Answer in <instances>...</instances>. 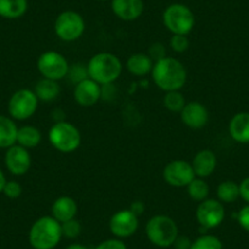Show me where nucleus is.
I'll return each mask as SVG.
<instances>
[{"instance_id":"c85d7f7f","label":"nucleus","mask_w":249,"mask_h":249,"mask_svg":"<svg viewBox=\"0 0 249 249\" xmlns=\"http://www.w3.org/2000/svg\"><path fill=\"white\" fill-rule=\"evenodd\" d=\"M69 80L71 81L72 83H75V86L77 83L82 82L85 81L86 78H88V70H87V65H83V64H73V65L70 66L69 69L68 76Z\"/></svg>"},{"instance_id":"7c9ffc66","label":"nucleus","mask_w":249,"mask_h":249,"mask_svg":"<svg viewBox=\"0 0 249 249\" xmlns=\"http://www.w3.org/2000/svg\"><path fill=\"white\" fill-rule=\"evenodd\" d=\"M170 47L176 53H184L190 48V39L183 35H172L170 38Z\"/></svg>"},{"instance_id":"a19ab883","label":"nucleus","mask_w":249,"mask_h":249,"mask_svg":"<svg viewBox=\"0 0 249 249\" xmlns=\"http://www.w3.org/2000/svg\"><path fill=\"white\" fill-rule=\"evenodd\" d=\"M99 1H105V0H99Z\"/></svg>"},{"instance_id":"5701e85b","label":"nucleus","mask_w":249,"mask_h":249,"mask_svg":"<svg viewBox=\"0 0 249 249\" xmlns=\"http://www.w3.org/2000/svg\"><path fill=\"white\" fill-rule=\"evenodd\" d=\"M60 86L57 83V81L48 80V78H43L39 80L36 85L35 94L37 95L38 100H42V102H53V100L56 99L60 94Z\"/></svg>"},{"instance_id":"dca6fc26","label":"nucleus","mask_w":249,"mask_h":249,"mask_svg":"<svg viewBox=\"0 0 249 249\" xmlns=\"http://www.w3.org/2000/svg\"><path fill=\"white\" fill-rule=\"evenodd\" d=\"M112 13L124 21H135L144 11L143 0H112Z\"/></svg>"},{"instance_id":"1a4fd4ad","label":"nucleus","mask_w":249,"mask_h":249,"mask_svg":"<svg viewBox=\"0 0 249 249\" xmlns=\"http://www.w3.org/2000/svg\"><path fill=\"white\" fill-rule=\"evenodd\" d=\"M86 23L82 16L72 10L64 11L55 20L54 31L64 42H75L85 33Z\"/></svg>"},{"instance_id":"7ed1b4c3","label":"nucleus","mask_w":249,"mask_h":249,"mask_svg":"<svg viewBox=\"0 0 249 249\" xmlns=\"http://www.w3.org/2000/svg\"><path fill=\"white\" fill-rule=\"evenodd\" d=\"M61 238V224L52 215L36 220L28 234L31 246L35 249H54Z\"/></svg>"},{"instance_id":"ea45409f","label":"nucleus","mask_w":249,"mask_h":249,"mask_svg":"<svg viewBox=\"0 0 249 249\" xmlns=\"http://www.w3.org/2000/svg\"><path fill=\"white\" fill-rule=\"evenodd\" d=\"M66 249H89L87 246L85 244H81V243H72L70 246L66 247Z\"/></svg>"},{"instance_id":"e433bc0d","label":"nucleus","mask_w":249,"mask_h":249,"mask_svg":"<svg viewBox=\"0 0 249 249\" xmlns=\"http://www.w3.org/2000/svg\"><path fill=\"white\" fill-rule=\"evenodd\" d=\"M239 197L249 204V177L239 183Z\"/></svg>"},{"instance_id":"423d86ee","label":"nucleus","mask_w":249,"mask_h":249,"mask_svg":"<svg viewBox=\"0 0 249 249\" xmlns=\"http://www.w3.org/2000/svg\"><path fill=\"white\" fill-rule=\"evenodd\" d=\"M164 25L172 35L187 36L192 32L196 18L188 6L183 4H172L167 6L162 15Z\"/></svg>"},{"instance_id":"393cba45","label":"nucleus","mask_w":249,"mask_h":249,"mask_svg":"<svg viewBox=\"0 0 249 249\" xmlns=\"http://www.w3.org/2000/svg\"><path fill=\"white\" fill-rule=\"evenodd\" d=\"M217 199L221 203H233L239 198V184L233 181H224L216 188Z\"/></svg>"},{"instance_id":"9b49d317","label":"nucleus","mask_w":249,"mask_h":249,"mask_svg":"<svg viewBox=\"0 0 249 249\" xmlns=\"http://www.w3.org/2000/svg\"><path fill=\"white\" fill-rule=\"evenodd\" d=\"M196 217L204 230L215 229L224 221L225 208L219 199H205L197 207Z\"/></svg>"},{"instance_id":"a878e982","label":"nucleus","mask_w":249,"mask_h":249,"mask_svg":"<svg viewBox=\"0 0 249 249\" xmlns=\"http://www.w3.org/2000/svg\"><path fill=\"white\" fill-rule=\"evenodd\" d=\"M187 192L188 196L192 200L195 202H203V200L208 199V196H209L210 188L209 184L204 181V178H200V177H196L192 182H191L188 186H187Z\"/></svg>"},{"instance_id":"20e7f679","label":"nucleus","mask_w":249,"mask_h":249,"mask_svg":"<svg viewBox=\"0 0 249 249\" xmlns=\"http://www.w3.org/2000/svg\"><path fill=\"white\" fill-rule=\"evenodd\" d=\"M145 233L154 246L169 248L178 236V226L172 217L158 214L148 220Z\"/></svg>"},{"instance_id":"39448f33","label":"nucleus","mask_w":249,"mask_h":249,"mask_svg":"<svg viewBox=\"0 0 249 249\" xmlns=\"http://www.w3.org/2000/svg\"><path fill=\"white\" fill-rule=\"evenodd\" d=\"M49 142L54 149L60 153H72L80 148L82 137L75 124L69 121L54 122L49 130Z\"/></svg>"},{"instance_id":"58836bf2","label":"nucleus","mask_w":249,"mask_h":249,"mask_svg":"<svg viewBox=\"0 0 249 249\" xmlns=\"http://www.w3.org/2000/svg\"><path fill=\"white\" fill-rule=\"evenodd\" d=\"M5 183H6L5 175H4V172L1 171V169H0V193H3V190H4V186H5Z\"/></svg>"},{"instance_id":"9d476101","label":"nucleus","mask_w":249,"mask_h":249,"mask_svg":"<svg viewBox=\"0 0 249 249\" xmlns=\"http://www.w3.org/2000/svg\"><path fill=\"white\" fill-rule=\"evenodd\" d=\"M162 177L169 186L182 188L188 186L197 176L191 162L184 160H172L164 167Z\"/></svg>"},{"instance_id":"412c9836","label":"nucleus","mask_w":249,"mask_h":249,"mask_svg":"<svg viewBox=\"0 0 249 249\" xmlns=\"http://www.w3.org/2000/svg\"><path fill=\"white\" fill-rule=\"evenodd\" d=\"M18 130L15 121L11 117L0 115V148L8 149L16 144Z\"/></svg>"},{"instance_id":"0eeeda50","label":"nucleus","mask_w":249,"mask_h":249,"mask_svg":"<svg viewBox=\"0 0 249 249\" xmlns=\"http://www.w3.org/2000/svg\"><path fill=\"white\" fill-rule=\"evenodd\" d=\"M37 69L43 78L59 82L60 80L68 76L70 65L61 53L55 52V50H48L38 57Z\"/></svg>"},{"instance_id":"c9c22d12","label":"nucleus","mask_w":249,"mask_h":249,"mask_svg":"<svg viewBox=\"0 0 249 249\" xmlns=\"http://www.w3.org/2000/svg\"><path fill=\"white\" fill-rule=\"evenodd\" d=\"M192 242L190 237L187 236H177V238L175 239L174 242V248L175 249H191V246H192Z\"/></svg>"},{"instance_id":"c756f323","label":"nucleus","mask_w":249,"mask_h":249,"mask_svg":"<svg viewBox=\"0 0 249 249\" xmlns=\"http://www.w3.org/2000/svg\"><path fill=\"white\" fill-rule=\"evenodd\" d=\"M61 232L62 237H66L69 239H75L82 232V226H81L80 221L76 219L69 220L66 222H62L61 224Z\"/></svg>"},{"instance_id":"aec40b11","label":"nucleus","mask_w":249,"mask_h":249,"mask_svg":"<svg viewBox=\"0 0 249 249\" xmlns=\"http://www.w3.org/2000/svg\"><path fill=\"white\" fill-rule=\"evenodd\" d=\"M153 66H154V61L150 59V56L144 53H136L132 54L126 61V68H127L128 72L133 76H142L148 75L152 72Z\"/></svg>"},{"instance_id":"cd10ccee","label":"nucleus","mask_w":249,"mask_h":249,"mask_svg":"<svg viewBox=\"0 0 249 249\" xmlns=\"http://www.w3.org/2000/svg\"><path fill=\"white\" fill-rule=\"evenodd\" d=\"M222 242L219 237L213 234H202L192 242L191 249H222Z\"/></svg>"},{"instance_id":"4468645a","label":"nucleus","mask_w":249,"mask_h":249,"mask_svg":"<svg viewBox=\"0 0 249 249\" xmlns=\"http://www.w3.org/2000/svg\"><path fill=\"white\" fill-rule=\"evenodd\" d=\"M179 115L182 122L192 130H200L205 127L209 121V111L207 107L200 102L186 103Z\"/></svg>"},{"instance_id":"2eb2a0df","label":"nucleus","mask_w":249,"mask_h":249,"mask_svg":"<svg viewBox=\"0 0 249 249\" xmlns=\"http://www.w3.org/2000/svg\"><path fill=\"white\" fill-rule=\"evenodd\" d=\"M102 86L93 81L92 78H86L82 82L77 83L73 89V98L76 103L83 107H89L97 104L102 99Z\"/></svg>"},{"instance_id":"f704fd0d","label":"nucleus","mask_w":249,"mask_h":249,"mask_svg":"<svg viewBox=\"0 0 249 249\" xmlns=\"http://www.w3.org/2000/svg\"><path fill=\"white\" fill-rule=\"evenodd\" d=\"M237 220H238V224L244 231L249 232V204H247L246 207L242 208L238 212L237 215Z\"/></svg>"},{"instance_id":"bb28decb","label":"nucleus","mask_w":249,"mask_h":249,"mask_svg":"<svg viewBox=\"0 0 249 249\" xmlns=\"http://www.w3.org/2000/svg\"><path fill=\"white\" fill-rule=\"evenodd\" d=\"M162 103L169 111L181 112L186 105V99L179 90H172V92L165 93Z\"/></svg>"},{"instance_id":"f257e3e1","label":"nucleus","mask_w":249,"mask_h":249,"mask_svg":"<svg viewBox=\"0 0 249 249\" xmlns=\"http://www.w3.org/2000/svg\"><path fill=\"white\" fill-rule=\"evenodd\" d=\"M152 78L158 88L166 92L181 90L187 81V70L179 60L171 56L154 62L152 70Z\"/></svg>"},{"instance_id":"473e14b6","label":"nucleus","mask_w":249,"mask_h":249,"mask_svg":"<svg viewBox=\"0 0 249 249\" xmlns=\"http://www.w3.org/2000/svg\"><path fill=\"white\" fill-rule=\"evenodd\" d=\"M148 55H149L153 61L157 62L166 56V49H165L164 44H161V43H154V44L150 45L149 50H148Z\"/></svg>"},{"instance_id":"f03ea898","label":"nucleus","mask_w":249,"mask_h":249,"mask_svg":"<svg viewBox=\"0 0 249 249\" xmlns=\"http://www.w3.org/2000/svg\"><path fill=\"white\" fill-rule=\"evenodd\" d=\"M88 76L100 86L111 85L122 73V62L112 53H98L87 64Z\"/></svg>"},{"instance_id":"b1692460","label":"nucleus","mask_w":249,"mask_h":249,"mask_svg":"<svg viewBox=\"0 0 249 249\" xmlns=\"http://www.w3.org/2000/svg\"><path fill=\"white\" fill-rule=\"evenodd\" d=\"M27 0H0V16L15 20L23 16L27 11Z\"/></svg>"},{"instance_id":"f3484780","label":"nucleus","mask_w":249,"mask_h":249,"mask_svg":"<svg viewBox=\"0 0 249 249\" xmlns=\"http://www.w3.org/2000/svg\"><path fill=\"white\" fill-rule=\"evenodd\" d=\"M192 167L196 176L200 178L210 176L217 166V158L210 149H202L195 155L192 160Z\"/></svg>"},{"instance_id":"a211bd4d","label":"nucleus","mask_w":249,"mask_h":249,"mask_svg":"<svg viewBox=\"0 0 249 249\" xmlns=\"http://www.w3.org/2000/svg\"><path fill=\"white\" fill-rule=\"evenodd\" d=\"M78 205L76 200L68 196H61L56 198L52 205V216L56 219L60 224L76 219Z\"/></svg>"},{"instance_id":"6e6552de","label":"nucleus","mask_w":249,"mask_h":249,"mask_svg":"<svg viewBox=\"0 0 249 249\" xmlns=\"http://www.w3.org/2000/svg\"><path fill=\"white\" fill-rule=\"evenodd\" d=\"M38 103L39 100L33 90L27 89V88L16 90L9 99V115L14 120L25 121L36 114L38 109Z\"/></svg>"},{"instance_id":"4be33fe9","label":"nucleus","mask_w":249,"mask_h":249,"mask_svg":"<svg viewBox=\"0 0 249 249\" xmlns=\"http://www.w3.org/2000/svg\"><path fill=\"white\" fill-rule=\"evenodd\" d=\"M40 142H42V132L37 127L31 126V124L18 127V138H16V143L18 145L26 148V149H31V148H36L37 145H39Z\"/></svg>"},{"instance_id":"ddd939ff","label":"nucleus","mask_w":249,"mask_h":249,"mask_svg":"<svg viewBox=\"0 0 249 249\" xmlns=\"http://www.w3.org/2000/svg\"><path fill=\"white\" fill-rule=\"evenodd\" d=\"M5 165L9 171L15 176H22L27 174L32 165V158L30 152L21 145L15 144L8 148L5 154Z\"/></svg>"},{"instance_id":"2f4dec72","label":"nucleus","mask_w":249,"mask_h":249,"mask_svg":"<svg viewBox=\"0 0 249 249\" xmlns=\"http://www.w3.org/2000/svg\"><path fill=\"white\" fill-rule=\"evenodd\" d=\"M3 193L10 199H16L22 195V187L16 181H6Z\"/></svg>"},{"instance_id":"6ab92c4d","label":"nucleus","mask_w":249,"mask_h":249,"mask_svg":"<svg viewBox=\"0 0 249 249\" xmlns=\"http://www.w3.org/2000/svg\"><path fill=\"white\" fill-rule=\"evenodd\" d=\"M230 136L237 143H249V112H238L229 124Z\"/></svg>"},{"instance_id":"4c0bfd02","label":"nucleus","mask_w":249,"mask_h":249,"mask_svg":"<svg viewBox=\"0 0 249 249\" xmlns=\"http://www.w3.org/2000/svg\"><path fill=\"white\" fill-rule=\"evenodd\" d=\"M130 209L132 210L136 215H138V216H140V215L144 212V205H143L142 202H133Z\"/></svg>"},{"instance_id":"72a5a7b5","label":"nucleus","mask_w":249,"mask_h":249,"mask_svg":"<svg viewBox=\"0 0 249 249\" xmlns=\"http://www.w3.org/2000/svg\"><path fill=\"white\" fill-rule=\"evenodd\" d=\"M94 249H127V246L124 244V242H122V239L110 238L103 241Z\"/></svg>"},{"instance_id":"f8f14e48","label":"nucleus","mask_w":249,"mask_h":249,"mask_svg":"<svg viewBox=\"0 0 249 249\" xmlns=\"http://www.w3.org/2000/svg\"><path fill=\"white\" fill-rule=\"evenodd\" d=\"M140 226L138 215L131 209H122L115 213L109 221L110 232L115 238L124 239L133 236Z\"/></svg>"}]
</instances>
